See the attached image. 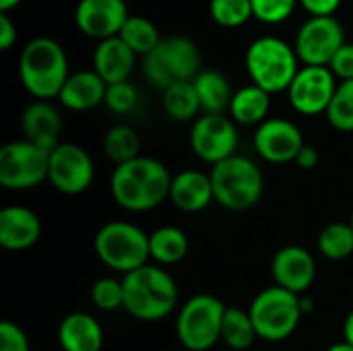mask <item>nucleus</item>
I'll return each mask as SVG.
<instances>
[{"label":"nucleus","mask_w":353,"mask_h":351,"mask_svg":"<svg viewBox=\"0 0 353 351\" xmlns=\"http://www.w3.org/2000/svg\"><path fill=\"white\" fill-rule=\"evenodd\" d=\"M300 306H302L304 317L310 314V312L314 310V302H312V298H308V296H300Z\"/></svg>","instance_id":"43"},{"label":"nucleus","mask_w":353,"mask_h":351,"mask_svg":"<svg viewBox=\"0 0 353 351\" xmlns=\"http://www.w3.org/2000/svg\"><path fill=\"white\" fill-rule=\"evenodd\" d=\"M143 72L147 81L161 91L178 81H194L201 72L199 46L184 35L165 37L143 58Z\"/></svg>","instance_id":"8"},{"label":"nucleus","mask_w":353,"mask_h":351,"mask_svg":"<svg viewBox=\"0 0 353 351\" xmlns=\"http://www.w3.org/2000/svg\"><path fill=\"white\" fill-rule=\"evenodd\" d=\"M327 120L335 130L353 132V79L339 83L335 97L327 110Z\"/></svg>","instance_id":"32"},{"label":"nucleus","mask_w":353,"mask_h":351,"mask_svg":"<svg viewBox=\"0 0 353 351\" xmlns=\"http://www.w3.org/2000/svg\"><path fill=\"white\" fill-rule=\"evenodd\" d=\"M192 83L201 99V110L205 114H225L230 110L234 91L223 72L207 68L201 70Z\"/></svg>","instance_id":"25"},{"label":"nucleus","mask_w":353,"mask_h":351,"mask_svg":"<svg viewBox=\"0 0 353 351\" xmlns=\"http://www.w3.org/2000/svg\"><path fill=\"white\" fill-rule=\"evenodd\" d=\"M41 236V221L35 211L10 205L0 211V246L10 252L29 250Z\"/></svg>","instance_id":"18"},{"label":"nucleus","mask_w":353,"mask_h":351,"mask_svg":"<svg viewBox=\"0 0 353 351\" xmlns=\"http://www.w3.org/2000/svg\"><path fill=\"white\" fill-rule=\"evenodd\" d=\"M350 223H352V228H353V211H352V215H350Z\"/></svg>","instance_id":"46"},{"label":"nucleus","mask_w":353,"mask_h":351,"mask_svg":"<svg viewBox=\"0 0 353 351\" xmlns=\"http://www.w3.org/2000/svg\"><path fill=\"white\" fill-rule=\"evenodd\" d=\"M137 56H147L151 54L159 43H161V37H159V31L157 27L147 19V17H141V14H130L128 21L124 23L120 35H118Z\"/></svg>","instance_id":"30"},{"label":"nucleus","mask_w":353,"mask_h":351,"mask_svg":"<svg viewBox=\"0 0 353 351\" xmlns=\"http://www.w3.org/2000/svg\"><path fill=\"white\" fill-rule=\"evenodd\" d=\"M163 110L170 118L184 122L192 120L201 110V99L192 81H178L163 91Z\"/></svg>","instance_id":"28"},{"label":"nucleus","mask_w":353,"mask_h":351,"mask_svg":"<svg viewBox=\"0 0 353 351\" xmlns=\"http://www.w3.org/2000/svg\"><path fill=\"white\" fill-rule=\"evenodd\" d=\"M256 331L252 325V319L248 314V310L236 308V306H228L225 317H223V325H221V341L234 351H246L252 348V343L256 341Z\"/></svg>","instance_id":"27"},{"label":"nucleus","mask_w":353,"mask_h":351,"mask_svg":"<svg viewBox=\"0 0 353 351\" xmlns=\"http://www.w3.org/2000/svg\"><path fill=\"white\" fill-rule=\"evenodd\" d=\"M58 343L62 351H101L103 327L87 312H70L58 325Z\"/></svg>","instance_id":"21"},{"label":"nucleus","mask_w":353,"mask_h":351,"mask_svg":"<svg viewBox=\"0 0 353 351\" xmlns=\"http://www.w3.org/2000/svg\"><path fill=\"white\" fill-rule=\"evenodd\" d=\"M172 174L155 157L139 155L132 161L116 166L110 178V192L118 207L145 213L170 199Z\"/></svg>","instance_id":"1"},{"label":"nucleus","mask_w":353,"mask_h":351,"mask_svg":"<svg viewBox=\"0 0 353 351\" xmlns=\"http://www.w3.org/2000/svg\"><path fill=\"white\" fill-rule=\"evenodd\" d=\"M108 83L95 70H79L68 77L58 99L66 110L87 112L105 101Z\"/></svg>","instance_id":"23"},{"label":"nucleus","mask_w":353,"mask_h":351,"mask_svg":"<svg viewBox=\"0 0 353 351\" xmlns=\"http://www.w3.org/2000/svg\"><path fill=\"white\" fill-rule=\"evenodd\" d=\"M343 0H300L302 8L310 17H335V10Z\"/></svg>","instance_id":"39"},{"label":"nucleus","mask_w":353,"mask_h":351,"mask_svg":"<svg viewBox=\"0 0 353 351\" xmlns=\"http://www.w3.org/2000/svg\"><path fill=\"white\" fill-rule=\"evenodd\" d=\"M50 151L27 141H10L0 149V186L6 190H29L48 180Z\"/></svg>","instance_id":"10"},{"label":"nucleus","mask_w":353,"mask_h":351,"mask_svg":"<svg viewBox=\"0 0 353 351\" xmlns=\"http://www.w3.org/2000/svg\"><path fill=\"white\" fill-rule=\"evenodd\" d=\"M170 201L184 213H199L215 201L211 176L199 170H184L172 178Z\"/></svg>","instance_id":"19"},{"label":"nucleus","mask_w":353,"mask_h":351,"mask_svg":"<svg viewBox=\"0 0 353 351\" xmlns=\"http://www.w3.org/2000/svg\"><path fill=\"white\" fill-rule=\"evenodd\" d=\"M103 151L116 166H122L141 155V139L132 126L116 124L105 132Z\"/></svg>","instance_id":"31"},{"label":"nucleus","mask_w":353,"mask_h":351,"mask_svg":"<svg viewBox=\"0 0 353 351\" xmlns=\"http://www.w3.org/2000/svg\"><path fill=\"white\" fill-rule=\"evenodd\" d=\"M343 341L353 345V310L345 317V323H343Z\"/></svg>","instance_id":"42"},{"label":"nucleus","mask_w":353,"mask_h":351,"mask_svg":"<svg viewBox=\"0 0 353 351\" xmlns=\"http://www.w3.org/2000/svg\"><path fill=\"white\" fill-rule=\"evenodd\" d=\"M190 149L201 161L211 166L230 159L238 149L236 122L225 114H203L190 128Z\"/></svg>","instance_id":"11"},{"label":"nucleus","mask_w":353,"mask_h":351,"mask_svg":"<svg viewBox=\"0 0 353 351\" xmlns=\"http://www.w3.org/2000/svg\"><path fill=\"white\" fill-rule=\"evenodd\" d=\"M190 242L184 230L176 225H163L149 234L151 259L157 265H178L188 254Z\"/></svg>","instance_id":"26"},{"label":"nucleus","mask_w":353,"mask_h":351,"mask_svg":"<svg viewBox=\"0 0 353 351\" xmlns=\"http://www.w3.org/2000/svg\"><path fill=\"white\" fill-rule=\"evenodd\" d=\"M209 176L215 203L228 211H248L261 201L265 192V178L261 168L252 159L238 153L213 166Z\"/></svg>","instance_id":"5"},{"label":"nucleus","mask_w":353,"mask_h":351,"mask_svg":"<svg viewBox=\"0 0 353 351\" xmlns=\"http://www.w3.org/2000/svg\"><path fill=\"white\" fill-rule=\"evenodd\" d=\"M337 87V77L329 66H300L288 89V99L298 114L319 116L327 114Z\"/></svg>","instance_id":"13"},{"label":"nucleus","mask_w":353,"mask_h":351,"mask_svg":"<svg viewBox=\"0 0 353 351\" xmlns=\"http://www.w3.org/2000/svg\"><path fill=\"white\" fill-rule=\"evenodd\" d=\"M345 43L343 25L335 17H310L296 33V54L302 66H329Z\"/></svg>","instance_id":"12"},{"label":"nucleus","mask_w":353,"mask_h":351,"mask_svg":"<svg viewBox=\"0 0 353 351\" xmlns=\"http://www.w3.org/2000/svg\"><path fill=\"white\" fill-rule=\"evenodd\" d=\"M248 314L252 319L256 337L269 343H279L292 337L304 317L300 296L279 285H271L256 294Z\"/></svg>","instance_id":"7"},{"label":"nucleus","mask_w":353,"mask_h":351,"mask_svg":"<svg viewBox=\"0 0 353 351\" xmlns=\"http://www.w3.org/2000/svg\"><path fill=\"white\" fill-rule=\"evenodd\" d=\"M124 310L145 323H157L178 308V285L174 277L155 265H145L122 277Z\"/></svg>","instance_id":"2"},{"label":"nucleus","mask_w":353,"mask_h":351,"mask_svg":"<svg viewBox=\"0 0 353 351\" xmlns=\"http://www.w3.org/2000/svg\"><path fill=\"white\" fill-rule=\"evenodd\" d=\"M95 168L91 155L74 143H60L50 151V184L68 197L85 192L93 184Z\"/></svg>","instance_id":"14"},{"label":"nucleus","mask_w":353,"mask_h":351,"mask_svg":"<svg viewBox=\"0 0 353 351\" xmlns=\"http://www.w3.org/2000/svg\"><path fill=\"white\" fill-rule=\"evenodd\" d=\"M17 41V27L10 21L8 12H0V48L8 50Z\"/></svg>","instance_id":"40"},{"label":"nucleus","mask_w":353,"mask_h":351,"mask_svg":"<svg viewBox=\"0 0 353 351\" xmlns=\"http://www.w3.org/2000/svg\"><path fill=\"white\" fill-rule=\"evenodd\" d=\"M209 14L217 25L228 29L242 27L250 17H254L250 0H211Z\"/></svg>","instance_id":"33"},{"label":"nucleus","mask_w":353,"mask_h":351,"mask_svg":"<svg viewBox=\"0 0 353 351\" xmlns=\"http://www.w3.org/2000/svg\"><path fill=\"white\" fill-rule=\"evenodd\" d=\"M139 101V91L137 87L130 83V81H124V83H116V85H108V91H105V106L110 112L114 114H128L134 110Z\"/></svg>","instance_id":"36"},{"label":"nucleus","mask_w":353,"mask_h":351,"mask_svg":"<svg viewBox=\"0 0 353 351\" xmlns=\"http://www.w3.org/2000/svg\"><path fill=\"white\" fill-rule=\"evenodd\" d=\"M327 351H353V345L345 343V341H339V343H333Z\"/></svg>","instance_id":"45"},{"label":"nucleus","mask_w":353,"mask_h":351,"mask_svg":"<svg viewBox=\"0 0 353 351\" xmlns=\"http://www.w3.org/2000/svg\"><path fill=\"white\" fill-rule=\"evenodd\" d=\"M319 161H321V155H319L316 147L304 145V147H302V151L298 153V157H296V161H294V163H296L300 170L308 172V170H314V168L319 166Z\"/></svg>","instance_id":"41"},{"label":"nucleus","mask_w":353,"mask_h":351,"mask_svg":"<svg viewBox=\"0 0 353 351\" xmlns=\"http://www.w3.org/2000/svg\"><path fill=\"white\" fill-rule=\"evenodd\" d=\"M21 0H0V12H8L10 8L19 6Z\"/></svg>","instance_id":"44"},{"label":"nucleus","mask_w":353,"mask_h":351,"mask_svg":"<svg viewBox=\"0 0 353 351\" xmlns=\"http://www.w3.org/2000/svg\"><path fill=\"white\" fill-rule=\"evenodd\" d=\"M298 62L296 48L277 35L256 37L246 50V70L252 83L271 95L290 89L300 70Z\"/></svg>","instance_id":"4"},{"label":"nucleus","mask_w":353,"mask_h":351,"mask_svg":"<svg viewBox=\"0 0 353 351\" xmlns=\"http://www.w3.org/2000/svg\"><path fill=\"white\" fill-rule=\"evenodd\" d=\"M252 2V12L259 21L277 25L288 21L300 0H250Z\"/></svg>","instance_id":"35"},{"label":"nucleus","mask_w":353,"mask_h":351,"mask_svg":"<svg viewBox=\"0 0 353 351\" xmlns=\"http://www.w3.org/2000/svg\"><path fill=\"white\" fill-rule=\"evenodd\" d=\"M19 77L27 93L37 101L58 97L70 77L64 48L52 37L31 39L21 52Z\"/></svg>","instance_id":"3"},{"label":"nucleus","mask_w":353,"mask_h":351,"mask_svg":"<svg viewBox=\"0 0 353 351\" xmlns=\"http://www.w3.org/2000/svg\"><path fill=\"white\" fill-rule=\"evenodd\" d=\"M271 275L275 285L304 296L316 279V261L304 246H283L275 252L271 261Z\"/></svg>","instance_id":"16"},{"label":"nucleus","mask_w":353,"mask_h":351,"mask_svg":"<svg viewBox=\"0 0 353 351\" xmlns=\"http://www.w3.org/2000/svg\"><path fill=\"white\" fill-rule=\"evenodd\" d=\"M319 252L329 261H345L353 254V228L350 221H333L325 225L316 238Z\"/></svg>","instance_id":"29"},{"label":"nucleus","mask_w":353,"mask_h":351,"mask_svg":"<svg viewBox=\"0 0 353 351\" xmlns=\"http://www.w3.org/2000/svg\"><path fill=\"white\" fill-rule=\"evenodd\" d=\"M331 72L343 83V81H352L353 79V43L345 41L339 52L335 54V58L329 64Z\"/></svg>","instance_id":"38"},{"label":"nucleus","mask_w":353,"mask_h":351,"mask_svg":"<svg viewBox=\"0 0 353 351\" xmlns=\"http://www.w3.org/2000/svg\"><path fill=\"white\" fill-rule=\"evenodd\" d=\"M304 145L300 126L288 118H267L254 132V151L269 163H294Z\"/></svg>","instance_id":"15"},{"label":"nucleus","mask_w":353,"mask_h":351,"mask_svg":"<svg viewBox=\"0 0 353 351\" xmlns=\"http://www.w3.org/2000/svg\"><path fill=\"white\" fill-rule=\"evenodd\" d=\"M91 302L95 308L103 312H112L124 308V285L122 279L116 277H101L91 288Z\"/></svg>","instance_id":"34"},{"label":"nucleus","mask_w":353,"mask_h":351,"mask_svg":"<svg viewBox=\"0 0 353 351\" xmlns=\"http://www.w3.org/2000/svg\"><path fill=\"white\" fill-rule=\"evenodd\" d=\"M225 310L228 306L211 294H196L188 298L176 317L178 341L188 351H209L221 341Z\"/></svg>","instance_id":"9"},{"label":"nucleus","mask_w":353,"mask_h":351,"mask_svg":"<svg viewBox=\"0 0 353 351\" xmlns=\"http://www.w3.org/2000/svg\"><path fill=\"white\" fill-rule=\"evenodd\" d=\"M137 64V54L116 35L97 43L93 52V70L108 83H124L132 74Z\"/></svg>","instance_id":"20"},{"label":"nucleus","mask_w":353,"mask_h":351,"mask_svg":"<svg viewBox=\"0 0 353 351\" xmlns=\"http://www.w3.org/2000/svg\"><path fill=\"white\" fill-rule=\"evenodd\" d=\"M128 17L124 0H79L74 10L79 31L99 41L120 35Z\"/></svg>","instance_id":"17"},{"label":"nucleus","mask_w":353,"mask_h":351,"mask_svg":"<svg viewBox=\"0 0 353 351\" xmlns=\"http://www.w3.org/2000/svg\"><path fill=\"white\" fill-rule=\"evenodd\" d=\"M0 351H29L25 331L12 321L0 323Z\"/></svg>","instance_id":"37"},{"label":"nucleus","mask_w":353,"mask_h":351,"mask_svg":"<svg viewBox=\"0 0 353 351\" xmlns=\"http://www.w3.org/2000/svg\"><path fill=\"white\" fill-rule=\"evenodd\" d=\"M97 259L112 271L128 275L151 261L149 234L130 221H108L93 240Z\"/></svg>","instance_id":"6"},{"label":"nucleus","mask_w":353,"mask_h":351,"mask_svg":"<svg viewBox=\"0 0 353 351\" xmlns=\"http://www.w3.org/2000/svg\"><path fill=\"white\" fill-rule=\"evenodd\" d=\"M271 110V93L256 87L254 83L240 87L234 91L230 103V118L242 126H261L269 118Z\"/></svg>","instance_id":"24"},{"label":"nucleus","mask_w":353,"mask_h":351,"mask_svg":"<svg viewBox=\"0 0 353 351\" xmlns=\"http://www.w3.org/2000/svg\"><path fill=\"white\" fill-rule=\"evenodd\" d=\"M21 128L27 141L52 151L60 145L62 120L58 110L50 101H33L25 108L21 118Z\"/></svg>","instance_id":"22"}]
</instances>
